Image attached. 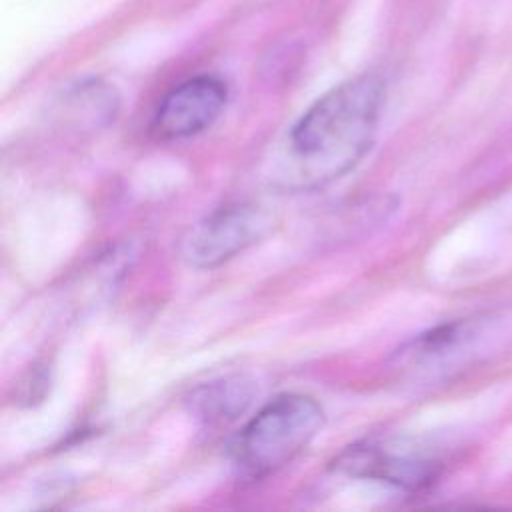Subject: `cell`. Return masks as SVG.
Returning <instances> with one entry per match:
<instances>
[{"label": "cell", "instance_id": "1", "mask_svg": "<svg viewBox=\"0 0 512 512\" xmlns=\"http://www.w3.org/2000/svg\"><path fill=\"white\" fill-rule=\"evenodd\" d=\"M384 84L362 74L322 94L272 146L262 172L276 192L320 190L348 174L372 148Z\"/></svg>", "mask_w": 512, "mask_h": 512}, {"label": "cell", "instance_id": "2", "mask_svg": "<svg viewBox=\"0 0 512 512\" xmlns=\"http://www.w3.org/2000/svg\"><path fill=\"white\" fill-rule=\"evenodd\" d=\"M322 406L308 394L284 392L268 400L228 442L240 474L260 480L290 464L320 432Z\"/></svg>", "mask_w": 512, "mask_h": 512}, {"label": "cell", "instance_id": "3", "mask_svg": "<svg viewBox=\"0 0 512 512\" xmlns=\"http://www.w3.org/2000/svg\"><path fill=\"white\" fill-rule=\"evenodd\" d=\"M272 226V214L254 202H232L214 208L194 222L180 240V256L198 270L218 268L258 240Z\"/></svg>", "mask_w": 512, "mask_h": 512}, {"label": "cell", "instance_id": "4", "mask_svg": "<svg viewBox=\"0 0 512 512\" xmlns=\"http://www.w3.org/2000/svg\"><path fill=\"white\" fill-rule=\"evenodd\" d=\"M332 468L340 474L392 484L404 490H422L442 470V460L418 442L404 438H372L344 448Z\"/></svg>", "mask_w": 512, "mask_h": 512}, {"label": "cell", "instance_id": "5", "mask_svg": "<svg viewBox=\"0 0 512 512\" xmlns=\"http://www.w3.org/2000/svg\"><path fill=\"white\" fill-rule=\"evenodd\" d=\"M226 84L210 74L188 78L174 86L158 102L150 130L158 140L172 142L192 138L208 130L224 112Z\"/></svg>", "mask_w": 512, "mask_h": 512}, {"label": "cell", "instance_id": "6", "mask_svg": "<svg viewBox=\"0 0 512 512\" xmlns=\"http://www.w3.org/2000/svg\"><path fill=\"white\" fill-rule=\"evenodd\" d=\"M486 332L488 322L482 318L440 324L410 340L400 356L416 372H446L474 356Z\"/></svg>", "mask_w": 512, "mask_h": 512}, {"label": "cell", "instance_id": "7", "mask_svg": "<svg viewBox=\"0 0 512 512\" xmlns=\"http://www.w3.org/2000/svg\"><path fill=\"white\" fill-rule=\"evenodd\" d=\"M256 396L254 380L246 374H230L198 386L190 398V412L208 426H220L242 416Z\"/></svg>", "mask_w": 512, "mask_h": 512}]
</instances>
